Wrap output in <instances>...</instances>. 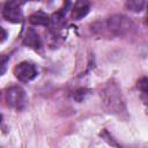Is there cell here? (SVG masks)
Instances as JSON below:
<instances>
[{"label":"cell","mask_w":148,"mask_h":148,"mask_svg":"<svg viewBox=\"0 0 148 148\" xmlns=\"http://www.w3.org/2000/svg\"><path fill=\"white\" fill-rule=\"evenodd\" d=\"M101 96L108 112L116 114L118 117L126 116V105H125L121 90L113 80H110L109 82H106V84L102 90Z\"/></svg>","instance_id":"6da1fadb"},{"label":"cell","mask_w":148,"mask_h":148,"mask_svg":"<svg viewBox=\"0 0 148 148\" xmlns=\"http://www.w3.org/2000/svg\"><path fill=\"white\" fill-rule=\"evenodd\" d=\"M5 99L8 106L14 109H22L27 103V95L23 88L18 86H12L6 89Z\"/></svg>","instance_id":"7a4b0ae2"},{"label":"cell","mask_w":148,"mask_h":148,"mask_svg":"<svg viewBox=\"0 0 148 148\" xmlns=\"http://www.w3.org/2000/svg\"><path fill=\"white\" fill-rule=\"evenodd\" d=\"M2 16L10 23H21L23 20V13L17 0H7L3 5Z\"/></svg>","instance_id":"3957f363"},{"label":"cell","mask_w":148,"mask_h":148,"mask_svg":"<svg viewBox=\"0 0 148 148\" xmlns=\"http://www.w3.org/2000/svg\"><path fill=\"white\" fill-rule=\"evenodd\" d=\"M106 25L109 28V30L116 35H124L127 31L131 30L132 28V22L123 15H113L111 16L108 22Z\"/></svg>","instance_id":"277c9868"},{"label":"cell","mask_w":148,"mask_h":148,"mask_svg":"<svg viewBox=\"0 0 148 148\" xmlns=\"http://www.w3.org/2000/svg\"><path fill=\"white\" fill-rule=\"evenodd\" d=\"M14 75L21 82H29L37 76V69L34 64L28 61H22L15 66Z\"/></svg>","instance_id":"5b68a950"},{"label":"cell","mask_w":148,"mask_h":148,"mask_svg":"<svg viewBox=\"0 0 148 148\" xmlns=\"http://www.w3.org/2000/svg\"><path fill=\"white\" fill-rule=\"evenodd\" d=\"M90 10V2L89 0H76L74 7L72 8V18L73 20H81Z\"/></svg>","instance_id":"8992f818"},{"label":"cell","mask_w":148,"mask_h":148,"mask_svg":"<svg viewBox=\"0 0 148 148\" xmlns=\"http://www.w3.org/2000/svg\"><path fill=\"white\" fill-rule=\"evenodd\" d=\"M23 44L27 45L28 47L34 49V50H39L42 46L39 35L34 29H28L25 31V35L23 37Z\"/></svg>","instance_id":"52a82bcc"},{"label":"cell","mask_w":148,"mask_h":148,"mask_svg":"<svg viewBox=\"0 0 148 148\" xmlns=\"http://www.w3.org/2000/svg\"><path fill=\"white\" fill-rule=\"evenodd\" d=\"M29 22L34 25H49L51 22V18L49 17V15H46L43 12H36L30 15Z\"/></svg>","instance_id":"ba28073f"},{"label":"cell","mask_w":148,"mask_h":148,"mask_svg":"<svg viewBox=\"0 0 148 148\" xmlns=\"http://www.w3.org/2000/svg\"><path fill=\"white\" fill-rule=\"evenodd\" d=\"M125 6L130 12L140 13L146 6V0H125Z\"/></svg>","instance_id":"9c48e42d"},{"label":"cell","mask_w":148,"mask_h":148,"mask_svg":"<svg viewBox=\"0 0 148 148\" xmlns=\"http://www.w3.org/2000/svg\"><path fill=\"white\" fill-rule=\"evenodd\" d=\"M138 88L142 91L148 94V77H141L138 81Z\"/></svg>","instance_id":"30bf717a"},{"label":"cell","mask_w":148,"mask_h":148,"mask_svg":"<svg viewBox=\"0 0 148 148\" xmlns=\"http://www.w3.org/2000/svg\"><path fill=\"white\" fill-rule=\"evenodd\" d=\"M6 62H7V57L2 56V64H1V66H2V69H1V74H3V73H5V68H6Z\"/></svg>","instance_id":"8fae6325"},{"label":"cell","mask_w":148,"mask_h":148,"mask_svg":"<svg viewBox=\"0 0 148 148\" xmlns=\"http://www.w3.org/2000/svg\"><path fill=\"white\" fill-rule=\"evenodd\" d=\"M1 31H2V38H1V42H5V39H6V36H7V32L5 31V29H3V28L1 29Z\"/></svg>","instance_id":"7c38bea8"},{"label":"cell","mask_w":148,"mask_h":148,"mask_svg":"<svg viewBox=\"0 0 148 148\" xmlns=\"http://www.w3.org/2000/svg\"><path fill=\"white\" fill-rule=\"evenodd\" d=\"M147 23H148V10H147Z\"/></svg>","instance_id":"4fadbf2b"},{"label":"cell","mask_w":148,"mask_h":148,"mask_svg":"<svg viewBox=\"0 0 148 148\" xmlns=\"http://www.w3.org/2000/svg\"><path fill=\"white\" fill-rule=\"evenodd\" d=\"M23 1H34V0H23Z\"/></svg>","instance_id":"5bb4252c"}]
</instances>
